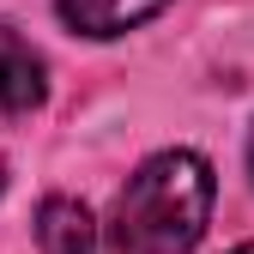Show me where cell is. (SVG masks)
<instances>
[{
	"instance_id": "cell-1",
	"label": "cell",
	"mask_w": 254,
	"mask_h": 254,
	"mask_svg": "<svg viewBox=\"0 0 254 254\" xmlns=\"http://www.w3.org/2000/svg\"><path fill=\"white\" fill-rule=\"evenodd\" d=\"M212 218V164L194 151H157L115 200V254H188Z\"/></svg>"
},
{
	"instance_id": "cell-2",
	"label": "cell",
	"mask_w": 254,
	"mask_h": 254,
	"mask_svg": "<svg viewBox=\"0 0 254 254\" xmlns=\"http://www.w3.org/2000/svg\"><path fill=\"white\" fill-rule=\"evenodd\" d=\"M43 91H49V67H43V55L30 49L12 24H0V109H37L43 103Z\"/></svg>"
},
{
	"instance_id": "cell-3",
	"label": "cell",
	"mask_w": 254,
	"mask_h": 254,
	"mask_svg": "<svg viewBox=\"0 0 254 254\" xmlns=\"http://www.w3.org/2000/svg\"><path fill=\"white\" fill-rule=\"evenodd\" d=\"M170 0H61V18L85 37H121V30L145 24L151 12H164Z\"/></svg>"
},
{
	"instance_id": "cell-4",
	"label": "cell",
	"mask_w": 254,
	"mask_h": 254,
	"mask_svg": "<svg viewBox=\"0 0 254 254\" xmlns=\"http://www.w3.org/2000/svg\"><path fill=\"white\" fill-rule=\"evenodd\" d=\"M37 242L43 254H97V224H91V212L79 200H43L37 212Z\"/></svg>"
},
{
	"instance_id": "cell-5",
	"label": "cell",
	"mask_w": 254,
	"mask_h": 254,
	"mask_svg": "<svg viewBox=\"0 0 254 254\" xmlns=\"http://www.w3.org/2000/svg\"><path fill=\"white\" fill-rule=\"evenodd\" d=\"M230 254H254V242H242V248H230Z\"/></svg>"
},
{
	"instance_id": "cell-6",
	"label": "cell",
	"mask_w": 254,
	"mask_h": 254,
	"mask_svg": "<svg viewBox=\"0 0 254 254\" xmlns=\"http://www.w3.org/2000/svg\"><path fill=\"white\" fill-rule=\"evenodd\" d=\"M0 182H6V170H0Z\"/></svg>"
}]
</instances>
